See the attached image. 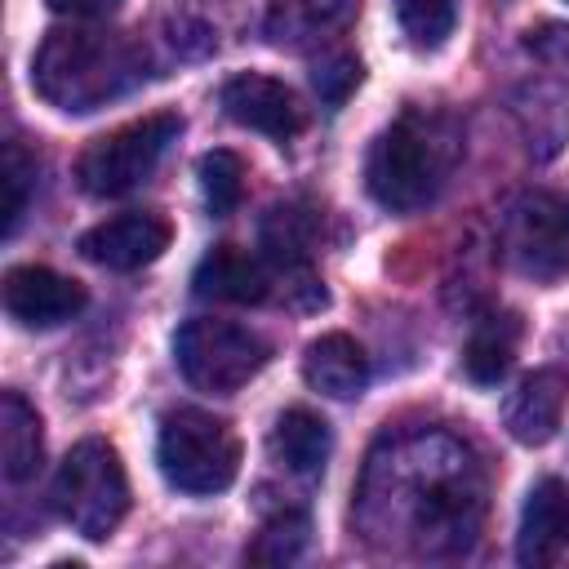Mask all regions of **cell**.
<instances>
[{
  "label": "cell",
  "instance_id": "cell-1",
  "mask_svg": "<svg viewBox=\"0 0 569 569\" xmlns=\"http://www.w3.org/2000/svg\"><path fill=\"white\" fill-rule=\"evenodd\" d=\"M489 480L476 449L440 427L387 436L356 485V529L373 551L413 560L467 556L485 529Z\"/></svg>",
  "mask_w": 569,
  "mask_h": 569
},
{
  "label": "cell",
  "instance_id": "cell-2",
  "mask_svg": "<svg viewBox=\"0 0 569 569\" xmlns=\"http://www.w3.org/2000/svg\"><path fill=\"white\" fill-rule=\"evenodd\" d=\"M142 80L147 49L111 27H53L31 58V84L58 111H98Z\"/></svg>",
  "mask_w": 569,
  "mask_h": 569
},
{
  "label": "cell",
  "instance_id": "cell-3",
  "mask_svg": "<svg viewBox=\"0 0 569 569\" xmlns=\"http://www.w3.org/2000/svg\"><path fill=\"white\" fill-rule=\"evenodd\" d=\"M458 160V133L436 111H405L387 124L365 160L369 196L391 213H413L440 196Z\"/></svg>",
  "mask_w": 569,
  "mask_h": 569
},
{
  "label": "cell",
  "instance_id": "cell-4",
  "mask_svg": "<svg viewBox=\"0 0 569 569\" xmlns=\"http://www.w3.org/2000/svg\"><path fill=\"white\" fill-rule=\"evenodd\" d=\"M49 498H53L58 516H62L80 538H89V542L111 538L116 525H120L124 511H129V480H124L120 453H116L107 440H98V436L80 440V445L62 458Z\"/></svg>",
  "mask_w": 569,
  "mask_h": 569
},
{
  "label": "cell",
  "instance_id": "cell-5",
  "mask_svg": "<svg viewBox=\"0 0 569 569\" xmlns=\"http://www.w3.org/2000/svg\"><path fill=\"white\" fill-rule=\"evenodd\" d=\"M156 462L182 493H222L240 471V440L204 409H173L160 418Z\"/></svg>",
  "mask_w": 569,
  "mask_h": 569
},
{
  "label": "cell",
  "instance_id": "cell-6",
  "mask_svg": "<svg viewBox=\"0 0 569 569\" xmlns=\"http://www.w3.org/2000/svg\"><path fill=\"white\" fill-rule=\"evenodd\" d=\"M178 133H182V116L156 111V116H142L133 124H120V129L93 138L76 160L80 191L98 196V200H116V196L138 191L156 173L164 151L178 142Z\"/></svg>",
  "mask_w": 569,
  "mask_h": 569
},
{
  "label": "cell",
  "instance_id": "cell-7",
  "mask_svg": "<svg viewBox=\"0 0 569 569\" xmlns=\"http://www.w3.org/2000/svg\"><path fill=\"white\" fill-rule=\"evenodd\" d=\"M173 360L182 369V378L196 391H213V396H231L240 391L262 365H267V342L236 320H213V316H196L178 329L173 338Z\"/></svg>",
  "mask_w": 569,
  "mask_h": 569
},
{
  "label": "cell",
  "instance_id": "cell-8",
  "mask_svg": "<svg viewBox=\"0 0 569 569\" xmlns=\"http://www.w3.org/2000/svg\"><path fill=\"white\" fill-rule=\"evenodd\" d=\"M498 244L511 271L529 280L569 276V196L565 191H520L498 218Z\"/></svg>",
  "mask_w": 569,
  "mask_h": 569
},
{
  "label": "cell",
  "instance_id": "cell-9",
  "mask_svg": "<svg viewBox=\"0 0 569 569\" xmlns=\"http://www.w3.org/2000/svg\"><path fill=\"white\" fill-rule=\"evenodd\" d=\"M191 289L196 298H209V302H240V307L284 302V280L267 262V253H249L240 244H213L200 258Z\"/></svg>",
  "mask_w": 569,
  "mask_h": 569
},
{
  "label": "cell",
  "instance_id": "cell-10",
  "mask_svg": "<svg viewBox=\"0 0 569 569\" xmlns=\"http://www.w3.org/2000/svg\"><path fill=\"white\" fill-rule=\"evenodd\" d=\"M0 298H4V311L9 320H18L22 329H53V325H67L71 316L84 311L89 293L80 280L53 271V267H40V262H22V267H9L4 271V284H0Z\"/></svg>",
  "mask_w": 569,
  "mask_h": 569
},
{
  "label": "cell",
  "instance_id": "cell-11",
  "mask_svg": "<svg viewBox=\"0 0 569 569\" xmlns=\"http://www.w3.org/2000/svg\"><path fill=\"white\" fill-rule=\"evenodd\" d=\"M169 240H173L169 218H160L151 209H133V213H116V218L89 227L80 236V253L107 271H138V267H151L169 249Z\"/></svg>",
  "mask_w": 569,
  "mask_h": 569
},
{
  "label": "cell",
  "instance_id": "cell-12",
  "mask_svg": "<svg viewBox=\"0 0 569 569\" xmlns=\"http://www.w3.org/2000/svg\"><path fill=\"white\" fill-rule=\"evenodd\" d=\"M222 111L244 124V129H258L267 138H293L302 133L307 124V111L298 102V93L271 76H258V71H240L222 84Z\"/></svg>",
  "mask_w": 569,
  "mask_h": 569
},
{
  "label": "cell",
  "instance_id": "cell-13",
  "mask_svg": "<svg viewBox=\"0 0 569 569\" xmlns=\"http://www.w3.org/2000/svg\"><path fill=\"white\" fill-rule=\"evenodd\" d=\"M569 405V373L560 365H542L516 382V391L502 405V422L511 440L520 445H547L565 418Z\"/></svg>",
  "mask_w": 569,
  "mask_h": 569
},
{
  "label": "cell",
  "instance_id": "cell-14",
  "mask_svg": "<svg viewBox=\"0 0 569 569\" xmlns=\"http://www.w3.org/2000/svg\"><path fill=\"white\" fill-rule=\"evenodd\" d=\"M569 551V485L556 476H542L520 511V533H516V560L529 569L556 565Z\"/></svg>",
  "mask_w": 569,
  "mask_h": 569
},
{
  "label": "cell",
  "instance_id": "cell-15",
  "mask_svg": "<svg viewBox=\"0 0 569 569\" xmlns=\"http://www.w3.org/2000/svg\"><path fill=\"white\" fill-rule=\"evenodd\" d=\"M360 13V0H271L262 36L276 49H311L338 36Z\"/></svg>",
  "mask_w": 569,
  "mask_h": 569
},
{
  "label": "cell",
  "instance_id": "cell-16",
  "mask_svg": "<svg viewBox=\"0 0 569 569\" xmlns=\"http://www.w3.org/2000/svg\"><path fill=\"white\" fill-rule=\"evenodd\" d=\"M511 111L520 120L525 147L533 160H551L569 138V89L556 80H529L516 89Z\"/></svg>",
  "mask_w": 569,
  "mask_h": 569
},
{
  "label": "cell",
  "instance_id": "cell-17",
  "mask_svg": "<svg viewBox=\"0 0 569 569\" xmlns=\"http://www.w3.org/2000/svg\"><path fill=\"white\" fill-rule=\"evenodd\" d=\"M302 373L320 396L356 400L369 387V356L351 333H320L302 356Z\"/></svg>",
  "mask_w": 569,
  "mask_h": 569
},
{
  "label": "cell",
  "instance_id": "cell-18",
  "mask_svg": "<svg viewBox=\"0 0 569 569\" xmlns=\"http://www.w3.org/2000/svg\"><path fill=\"white\" fill-rule=\"evenodd\" d=\"M329 422L311 409H284L271 427V458L293 476H320L329 462Z\"/></svg>",
  "mask_w": 569,
  "mask_h": 569
},
{
  "label": "cell",
  "instance_id": "cell-19",
  "mask_svg": "<svg viewBox=\"0 0 569 569\" xmlns=\"http://www.w3.org/2000/svg\"><path fill=\"white\" fill-rule=\"evenodd\" d=\"M0 467H4V480L9 485H22L40 471V458H44V436H40V413L18 396V391H4L0 396Z\"/></svg>",
  "mask_w": 569,
  "mask_h": 569
},
{
  "label": "cell",
  "instance_id": "cell-20",
  "mask_svg": "<svg viewBox=\"0 0 569 569\" xmlns=\"http://www.w3.org/2000/svg\"><path fill=\"white\" fill-rule=\"evenodd\" d=\"M516 342H520V320L511 311H489L471 325V338L462 347V369L471 382H498L511 360H516Z\"/></svg>",
  "mask_w": 569,
  "mask_h": 569
},
{
  "label": "cell",
  "instance_id": "cell-21",
  "mask_svg": "<svg viewBox=\"0 0 569 569\" xmlns=\"http://www.w3.org/2000/svg\"><path fill=\"white\" fill-rule=\"evenodd\" d=\"M307 547H311V520L302 511H280L258 529L249 560L253 565H293L307 556Z\"/></svg>",
  "mask_w": 569,
  "mask_h": 569
},
{
  "label": "cell",
  "instance_id": "cell-22",
  "mask_svg": "<svg viewBox=\"0 0 569 569\" xmlns=\"http://www.w3.org/2000/svg\"><path fill=\"white\" fill-rule=\"evenodd\" d=\"M396 18H400V31L409 36V44L440 49L453 36L458 9H453V0H396Z\"/></svg>",
  "mask_w": 569,
  "mask_h": 569
},
{
  "label": "cell",
  "instance_id": "cell-23",
  "mask_svg": "<svg viewBox=\"0 0 569 569\" xmlns=\"http://www.w3.org/2000/svg\"><path fill=\"white\" fill-rule=\"evenodd\" d=\"M200 191L213 218H227L244 196V164L236 151H209L200 156Z\"/></svg>",
  "mask_w": 569,
  "mask_h": 569
},
{
  "label": "cell",
  "instance_id": "cell-24",
  "mask_svg": "<svg viewBox=\"0 0 569 569\" xmlns=\"http://www.w3.org/2000/svg\"><path fill=\"white\" fill-rule=\"evenodd\" d=\"M31 182H36V164L27 160V151L18 142L4 147V236L18 231L27 200H31Z\"/></svg>",
  "mask_w": 569,
  "mask_h": 569
},
{
  "label": "cell",
  "instance_id": "cell-25",
  "mask_svg": "<svg viewBox=\"0 0 569 569\" xmlns=\"http://www.w3.org/2000/svg\"><path fill=\"white\" fill-rule=\"evenodd\" d=\"M356 84H360V58H351V53H325L311 67V89L320 93L325 107H342Z\"/></svg>",
  "mask_w": 569,
  "mask_h": 569
},
{
  "label": "cell",
  "instance_id": "cell-26",
  "mask_svg": "<svg viewBox=\"0 0 569 569\" xmlns=\"http://www.w3.org/2000/svg\"><path fill=\"white\" fill-rule=\"evenodd\" d=\"M525 49L533 53V58H542L547 67H569V27L565 22H542V27H533L529 36H525Z\"/></svg>",
  "mask_w": 569,
  "mask_h": 569
},
{
  "label": "cell",
  "instance_id": "cell-27",
  "mask_svg": "<svg viewBox=\"0 0 569 569\" xmlns=\"http://www.w3.org/2000/svg\"><path fill=\"white\" fill-rule=\"evenodd\" d=\"M53 13H67V18H107L120 9V0H44Z\"/></svg>",
  "mask_w": 569,
  "mask_h": 569
}]
</instances>
